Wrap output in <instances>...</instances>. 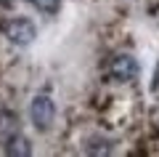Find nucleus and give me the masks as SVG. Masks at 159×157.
Returning <instances> with one entry per match:
<instances>
[{
    "instance_id": "nucleus-4",
    "label": "nucleus",
    "mask_w": 159,
    "mask_h": 157,
    "mask_svg": "<svg viewBox=\"0 0 159 157\" xmlns=\"http://www.w3.org/2000/svg\"><path fill=\"white\" fill-rule=\"evenodd\" d=\"M3 152L6 155H13V157H19V155H32V146H29V141H27V136L24 133H16V136H11V139L3 144Z\"/></svg>"
},
{
    "instance_id": "nucleus-2",
    "label": "nucleus",
    "mask_w": 159,
    "mask_h": 157,
    "mask_svg": "<svg viewBox=\"0 0 159 157\" xmlns=\"http://www.w3.org/2000/svg\"><path fill=\"white\" fill-rule=\"evenodd\" d=\"M138 72H141V67H138V59L133 53H117L109 61V75L117 83H130L138 77Z\"/></svg>"
},
{
    "instance_id": "nucleus-3",
    "label": "nucleus",
    "mask_w": 159,
    "mask_h": 157,
    "mask_svg": "<svg viewBox=\"0 0 159 157\" xmlns=\"http://www.w3.org/2000/svg\"><path fill=\"white\" fill-rule=\"evenodd\" d=\"M3 32H6V37L11 40L13 45H29L37 37V27H34L29 19H11V22H6Z\"/></svg>"
},
{
    "instance_id": "nucleus-6",
    "label": "nucleus",
    "mask_w": 159,
    "mask_h": 157,
    "mask_svg": "<svg viewBox=\"0 0 159 157\" xmlns=\"http://www.w3.org/2000/svg\"><path fill=\"white\" fill-rule=\"evenodd\" d=\"M32 6L37 8V11H43V13H58L61 11V0H32Z\"/></svg>"
},
{
    "instance_id": "nucleus-5",
    "label": "nucleus",
    "mask_w": 159,
    "mask_h": 157,
    "mask_svg": "<svg viewBox=\"0 0 159 157\" xmlns=\"http://www.w3.org/2000/svg\"><path fill=\"white\" fill-rule=\"evenodd\" d=\"M16 133H21L19 130V117L13 112H0V141L6 144L11 136H16Z\"/></svg>"
},
{
    "instance_id": "nucleus-1",
    "label": "nucleus",
    "mask_w": 159,
    "mask_h": 157,
    "mask_svg": "<svg viewBox=\"0 0 159 157\" xmlns=\"http://www.w3.org/2000/svg\"><path fill=\"white\" fill-rule=\"evenodd\" d=\"M29 120H32V125L40 130V133L51 130L53 120H56V104H53L51 96H45V93L34 96L32 104H29Z\"/></svg>"
}]
</instances>
